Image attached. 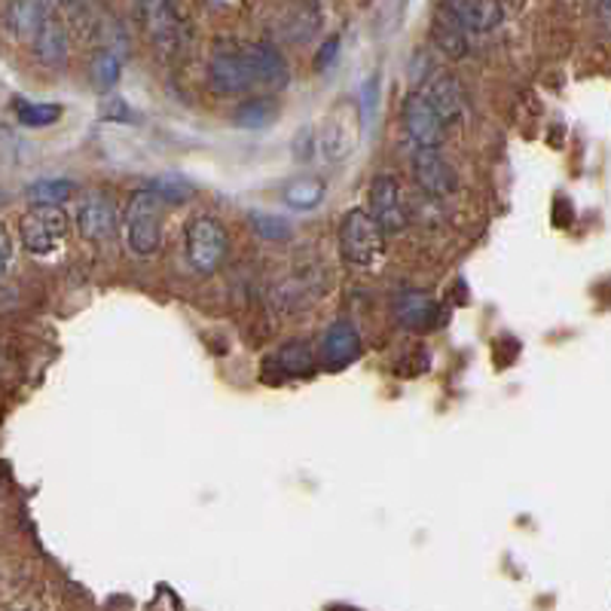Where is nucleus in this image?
Listing matches in <instances>:
<instances>
[{
	"instance_id": "nucleus-1",
	"label": "nucleus",
	"mask_w": 611,
	"mask_h": 611,
	"mask_svg": "<svg viewBox=\"0 0 611 611\" xmlns=\"http://www.w3.org/2000/svg\"><path fill=\"white\" fill-rule=\"evenodd\" d=\"M340 254L345 263L373 269L385 254V236L364 208H349L340 220Z\"/></svg>"
},
{
	"instance_id": "nucleus-2",
	"label": "nucleus",
	"mask_w": 611,
	"mask_h": 611,
	"mask_svg": "<svg viewBox=\"0 0 611 611\" xmlns=\"http://www.w3.org/2000/svg\"><path fill=\"white\" fill-rule=\"evenodd\" d=\"M361 141V110L352 98H342L328 110L318 129V150L330 162H342L352 157V150Z\"/></svg>"
},
{
	"instance_id": "nucleus-3",
	"label": "nucleus",
	"mask_w": 611,
	"mask_h": 611,
	"mask_svg": "<svg viewBox=\"0 0 611 611\" xmlns=\"http://www.w3.org/2000/svg\"><path fill=\"white\" fill-rule=\"evenodd\" d=\"M126 236L134 254H157L162 244V199L150 190H138L126 208Z\"/></svg>"
},
{
	"instance_id": "nucleus-4",
	"label": "nucleus",
	"mask_w": 611,
	"mask_h": 611,
	"mask_svg": "<svg viewBox=\"0 0 611 611\" xmlns=\"http://www.w3.org/2000/svg\"><path fill=\"white\" fill-rule=\"evenodd\" d=\"M227 248H230L227 230L214 218H193L187 223V230H183V251H187V263L196 272L211 276L223 263Z\"/></svg>"
},
{
	"instance_id": "nucleus-5",
	"label": "nucleus",
	"mask_w": 611,
	"mask_h": 611,
	"mask_svg": "<svg viewBox=\"0 0 611 611\" xmlns=\"http://www.w3.org/2000/svg\"><path fill=\"white\" fill-rule=\"evenodd\" d=\"M71 230V220L59 206H31L19 220L22 244L31 254H52Z\"/></svg>"
},
{
	"instance_id": "nucleus-6",
	"label": "nucleus",
	"mask_w": 611,
	"mask_h": 611,
	"mask_svg": "<svg viewBox=\"0 0 611 611\" xmlns=\"http://www.w3.org/2000/svg\"><path fill=\"white\" fill-rule=\"evenodd\" d=\"M370 220L377 223L382 236H398L407 230V202H403L401 183L394 174H377L370 183Z\"/></svg>"
},
{
	"instance_id": "nucleus-7",
	"label": "nucleus",
	"mask_w": 611,
	"mask_h": 611,
	"mask_svg": "<svg viewBox=\"0 0 611 611\" xmlns=\"http://www.w3.org/2000/svg\"><path fill=\"white\" fill-rule=\"evenodd\" d=\"M77 227H80V236L86 242L92 244H104L110 239H117V230H120L117 206L104 193L83 196L80 211H77Z\"/></svg>"
},
{
	"instance_id": "nucleus-8",
	"label": "nucleus",
	"mask_w": 611,
	"mask_h": 611,
	"mask_svg": "<svg viewBox=\"0 0 611 611\" xmlns=\"http://www.w3.org/2000/svg\"><path fill=\"white\" fill-rule=\"evenodd\" d=\"M242 59L248 64V73H251V83L267 86V89H281L291 80V68L281 56L279 47L272 43H244Z\"/></svg>"
},
{
	"instance_id": "nucleus-9",
	"label": "nucleus",
	"mask_w": 611,
	"mask_h": 611,
	"mask_svg": "<svg viewBox=\"0 0 611 611\" xmlns=\"http://www.w3.org/2000/svg\"><path fill=\"white\" fill-rule=\"evenodd\" d=\"M419 98L425 101L428 108L434 110V117H438L443 126H447V122H459L464 117V110H468L464 89L459 86L455 77H450V73H434V77L422 86Z\"/></svg>"
},
{
	"instance_id": "nucleus-10",
	"label": "nucleus",
	"mask_w": 611,
	"mask_h": 611,
	"mask_svg": "<svg viewBox=\"0 0 611 611\" xmlns=\"http://www.w3.org/2000/svg\"><path fill=\"white\" fill-rule=\"evenodd\" d=\"M403 129L410 134L415 150H440L443 134H447V126L434 117V110L419 98V92L403 101Z\"/></svg>"
},
{
	"instance_id": "nucleus-11",
	"label": "nucleus",
	"mask_w": 611,
	"mask_h": 611,
	"mask_svg": "<svg viewBox=\"0 0 611 611\" xmlns=\"http://www.w3.org/2000/svg\"><path fill=\"white\" fill-rule=\"evenodd\" d=\"M208 77H211V86H214L218 92H230V96H239V92L254 89L251 73H248V64H244L242 59V49L239 47L214 49V56L208 61Z\"/></svg>"
},
{
	"instance_id": "nucleus-12",
	"label": "nucleus",
	"mask_w": 611,
	"mask_h": 611,
	"mask_svg": "<svg viewBox=\"0 0 611 611\" xmlns=\"http://www.w3.org/2000/svg\"><path fill=\"white\" fill-rule=\"evenodd\" d=\"M413 178L428 196H438V199L455 193V187H459V174L447 159L440 157V150H415Z\"/></svg>"
},
{
	"instance_id": "nucleus-13",
	"label": "nucleus",
	"mask_w": 611,
	"mask_h": 611,
	"mask_svg": "<svg viewBox=\"0 0 611 611\" xmlns=\"http://www.w3.org/2000/svg\"><path fill=\"white\" fill-rule=\"evenodd\" d=\"M443 16H450L452 22L462 28L464 34H487L495 31L504 19V10L499 3L489 0H455V3H443L440 7Z\"/></svg>"
},
{
	"instance_id": "nucleus-14",
	"label": "nucleus",
	"mask_w": 611,
	"mask_h": 611,
	"mask_svg": "<svg viewBox=\"0 0 611 611\" xmlns=\"http://www.w3.org/2000/svg\"><path fill=\"white\" fill-rule=\"evenodd\" d=\"M358 354H361V337H358L352 321L330 324L328 333L321 337V361L330 370H340V367L358 361Z\"/></svg>"
},
{
	"instance_id": "nucleus-15",
	"label": "nucleus",
	"mask_w": 611,
	"mask_h": 611,
	"mask_svg": "<svg viewBox=\"0 0 611 611\" xmlns=\"http://www.w3.org/2000/svg\"><path fill=\"white\" fill-rule=\"evenodd\" d=\"M31 43H34L37 59L49 64V68H61L68 61V28L59 19L56 7L47 12V19L40 22L37 34L31 37Z\"/></svg>"
},
{
	"instance_id": "nucleus-16",
	"label": "nucleus",
	"mask_w": 611,
	"mask_h": 611,
	"mask_svg": "<svg viewBox=\"0 0 611 611\" xmlns=\"http://www.w3.org/2000/svg\"><path fill=\"white\" fill-rule=\"evenodd\" d=\"M141 19H144L147 34L153 37V43L166 52H174L178 43H181V19H178V10L169 7V3H144L138 7Z\"/></svg>"
},
{
	"instance_id": "nucleus-17",
	"label": "nucleus",
	"mask_w": 611,
	"mask_h": 611,
	"mask_svg": "<svg viewBox=\"0 0 611 611\" xmlns=\"http://www.w3.org/2000/svg\"><path fill=\"white\" fill-rule=\"evenodd\" d=\"M324 193H328V187L321 178L315 174H300V178H293V181L284 183V190H281V199H284V206H291L293 211H312L324 202Z\"/></svg>"
},
{
	"instance_id": "nucleus-18",
	"label": "nucleus",
	"mask_w": 611,
	"mask_h": 611,
	"mask_svg": "<svg viewBox=\"0 0 611 611\" xmlns=\"http://www.w3.org/2000/svg\"><path fill=\"white\" fill-rule=\"evenodd\" d=\"M394 312H398V321H401L407 330H422L428 328L431 318H434V300H431L428 293L407 291L398 297Z\"/></svg>"
},
{
	"instance_id": "nucleus-19",
	"label": "nucleus",
	"mask_w": 611,
	"mask_h": 611,
	"mask_svg": "<svg viewBox=\"0 0 611 611\" xmlns=\"http://www.w3.org/2000/svg\"><path fill=\"white\" fill-rule=\"evenodd\" d=\"M49 10H52L49 3H12V7H7L3 16H7V24H10L12 34L31 40L37 34L40 22L47 19Z\"/></svg>"
},
{
	"instance_id": "nucleus-20",
	"label": "nucleus",
	"mask_w": 611,
	"mask_h": 611,
	"mask_svg": "<svg viewBox=\"0 0 611 611\" xmlns=\"http://www.w3.org/2000/svg\"><path fill=\"white\" fill-rule=\"evenodd\" d=\"M120 73H122V56L117 49L101 47L92 56V64H89V77H92V86H96L98 92H108L113 86L120 83Z\"/></svg>"
},
{
	"instance_id": "nucleus-21",
	"label": "nucleus",
	"mask_w": 611,
	"mask_h": 611,
	"mask_svg": "<svg viewBox=\"0 0 611 611\" xmlns=\"http://www.w3.org/2000/svg\"><path fill=\"white\" fill-rule=\"evenodd\" d=\"M431 37H434V43H438L440 52L450 56V59H462V56H468V49H471L468 34H464L459 24L452 22L450 16H443V12H438V22L431 28Z\"/></svg>"
},
{
	"instance_id": "nucleus-22",
	"label": "nucleus",
	"mask_w": 611,
	"mask_h": 611,
	"mask_svg": "<svg viewBox=\"0 0 611 611\" xmlns=\"http://www.w3.org/2000/svg\"><path fill=\"white\" fill-rule=\"evenodd\" d=\"M318 24H321V10L318 7H293L281 28H284V37L291 43H306L309 37L315 34Z\"/></svg>"
},
{
	"instance_id": "nucleus-23",
	"label": "nucleus",
	"mask_w": 611,
	"mask_h": 611,
	"mask_svg": "<svg viewBox=\"0 0 611 611\" xmlns=\"http://www.w3.org/2000/svg\"><path fill=\"white\" fill-rule=\"evenodd\" d=\"M276 364H279L284 373H312V370H315V354H312V349H309V342L306 340H291L279 349Z\"/></svg>"
},
{
	"instance_id": "nucleus-24",
	"label": "nucleus",
	"mask_w": 611,
	"mask_h": 611,
	"mask_svg": "<svg viewBox=\"0 0 611 611\" xmlns=\"http://www.w3.org/2000/svg\"><path fill=\"white\" fill-rule=\"evenodd\" d=\"M77 190V183L64 181V178H52V181H37L28 187V199L34 202V206H59L61 202H68L71 193Z\"/></svg>"
},
{
	"instance_id": "nucleus-25",
	"label": "nucleus",
	"mask_w": 611,
	"mask_h": 611,
	"mask_svg": "<svg viewBox=\"0 0 611 611\" xmlns=\"http://www.w3.org/2000/svg\"><path fill=\"white\" fill-rule=\"evenodd\" d=\"M16 117L28 129H43L61 117L59 104H34V101H16Z\"/></svg>"
},
{
	"instance_id": "nucleus-26",
	"label": "nucleus",
	"mask_w": 611,
	"mask_h": 611,
	"mask_svg": "<svg viewBox=\"0 0 611 611\" xmlns=\"http://www.w3.org/2000/svg\"><path fill=\"white\" fill-rule=\"evenodd\" d=\"M272 120V101L269 98H251L236 110V122L244 129H263Z\"/></svg>"
},
{
	"instance_id": "nucleus-27",
	"label": "nucleus",
	"mask_w": 611,
	"mask_h": 611,
	"mask_svg": "<svg viewBox=\"0 0 611 611\" xmlns=\"http://www.w3.org/2000/svg\"><path fill=\"white\" fill-rule=\"evenodd\" d=\"M251 223H254V230L267 239V242H284V239H291V223L284 218H269V214H260L254 211L251 214Z\"/></svg>"
},
{
	"instance_id": "nucleus-28",
	"label": "nucleus",
	"mask_w": 611,
	"mask_h": 611,
	"mask_svg": "<svg viewBox=\"0 0 611 611\" xmlns=\"http://www.w3.org/2000/svg\"><path fill=\"white\" fill-rule=\"evenodd\" d=\"M150 193H157L162 202H183L190 196V187L178 174H162V178L150 183Z\"/></svg>"
},
{
	"instance_id": "nucleus-29",
	"label": "nucleus",
	"mask_w": 611,
	"mask_h": 611,
	"mask_svg": "<svg viewBox=\"0 0 611 611\" xmlns=\"http://www.w3.org/2000/svg\"><path fill=\"white\" fill-rule=\"evenodd\" d=\"M12 260V239H10V230L0 223V276L7 272V267H10Z\"/></svg>"
},
{
	"instance_id": "nucleus-30",
	"label": "nucleus",
	"mask_w": 611,
	"mask_h": 611,
	"mask_svg": "<svg viewBox=\"0 0 611 611\" xmlns=\"http://www.w3.org/2000/svg\"><path fill=\"white\" fill-rule=\"evenodd\" d=\"M337 47H340V37H330L328 43L321 47V52H318V68H328L330 59L337 56Z\"/></svg>"
}]
</instances>
